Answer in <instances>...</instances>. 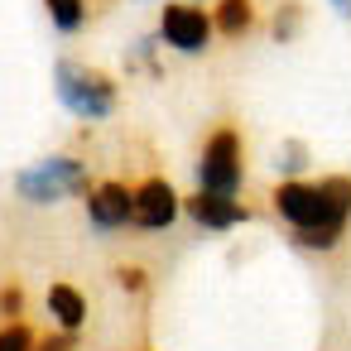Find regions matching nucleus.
Segmentation results:
<instances>
[{
  "label": "nucleus",
  "mask_w": 351,
  "mask_h": 351,
  "mask_svg": "<svg viewBox=\"0 0 351 351\" xmlns=\"http://www.w3.org/2000/svg\"><path fill=\"white\" fill-rule=\"evenodd\" d=\"M269 207L279 221H289L293 245L303 250H337L351 221V178H279L269 193Z\"/></svg>",
  "instance_id": "f257e3e1"
},
{
  "label": "nucleus",
  "mask_w": 351,
  "mask_h": 351,
  "mask_svg": "<svg viewBox=\"0 0 351 351\" xmlns=\"http://www.w3.org/2000/svg\"><path fill=\"white\" fill-rule=\"evenodd\" d=\"M97 183L87 178V164L82 159H68V154H49L29 169L15 173V193L34 207H49V202H68V197H87Z\"/></svg>",
  "instance_id": "f03ea898"
},
{
  "label": "nucleus",
  "mask_w": 351,
  "mask_h": 351,
  "mask_svg": "<svg viewBox=\"0 0 351 351\" xmlns=\"http://www.w3.org/2000/svg\"><path fill=\"white\" fill-rule=\"evenodd\" d=\"M53 92L77 121H106L116 111V82L101 68H87V63H73V58H63L53 68Z\"/></svg>",
  "instance_id": "7ed1b4c3"
},
{
  "label": "nucleus",
  "mask_w": 351,
  "mask_h": 351,
  "mask_svg": "<svg viewBox=\"0 0 351 351\" xmlns=\"http://www.w3.org/2000/svg\"><path fill=\"white\" fill-rule=\"evenodd\" d=\"M197 188L212 193H241L245 188V135L236 125H217L197 159Z\"/></svg>",
  "instance_id": "20e7f679"
},
{
  "label": "nucleus",
  "mask_w": 351,
  "mask_h": 351,
  "mask_svg": "<svg viewBox=\"0 0 351 351\" xmlns=\"http://www.w3.org/2000/svg\"><path fill=\"white\" fill-rule=\"evenodd\" d=\"M159 39L173 53H207L212 39H217L212 10H202L197 0H164V10H159Z\"/></svg>",
  "instance_id": "39448f33"
},
{
  "label": "nucleus",
  "mask_w": 351,
  "mask_h": 351,
  "mask_svg": "<svg viewBox=\"0 0 351 351\" xmlns=\"http://www.w3.org/2000/svg\"><path fill=\"white\" fill-rule=\"evenodd\" d=\"M183 212H188L202 231H231V226H245V221L255 217L236 193H212V188H197L193 197H183Z\"/></svg>",
  "instance_id": "423d86ee"
},
{
  "label": "nucleus",
  "mask_w": 351,
  "mask_h": 351,
  "mask_svg": "<svg viewBox=\"0 0 351 351\" xmlns=\"http://www.w3.org/2000/svg\"><path fill=\"white\" fill-rule=\"evenodd\" d=\"M178 212H183V197L173 193L169 178L149 173V178L135 188V226H145V231H169V226L178 221Z\"/></svg>",
  "instance_id": "0eeeda50"
},
{
  "label": "nucleus",
  "mask_w": 351,
  "mask_h": 351,
  "mask_svg": "<svg viewBox=\"0 0 351 351\" xmlns=\"http://www.w3.org/2000/svg\"><path fill=\"white\" fill-rule=\"evenodd\" d=\"M87 217L97 231H116V226H135V188L106 178L87 193Z\"/></svg>",
  "instance_id": "6e6552de"
},
{
  "label": "nucleus",
  "mask_w": 351,
  "mask_h": 351,
  "mask_svg": "<svg viewBox=\"0 0 351 351\" xmlns=\"http://www.w3.org/2000/svg\"><path fill=\"white\" fill-rule=\"evenodd\" d=\"M212 25H217L221 39H250L255 25H260V10H255V0H217Z\"/></svg>",
  "instance_id": "1a4fd4ad"
},
{
  "label": "nucleus",
  "mask_w": 351,
  "mask_h": 351,
  "mask_svg": "<svg viewBox=\"0 0 351 351\" xmlns=\"http://www.w3.org/2000/svg\"><path fill=\"white\" fill-rule=\"evenodd\" d=\"M49 313H53V322H58L63 332L87 327V298H82L73 284H53V289H49Z\"/></svg>",
  "instance_id": "9d476101"
},
{
  "label": "nucleus",
  "mask_w": 351,
  "mask_h": 351,
  "mask_svg": "<svg viewBox=\"0 0 351 351\" xmlns=\"http://www.w3.org/2000/svg\"><path fill=\"white\" fill-rule=\"evenodd\" d=\"M44 10H49V25L63 34H77L87 25V0H44Z\"/></svg>",
  "instance_id": "9b49d317"
},
{
  "label": "nucleus",
  "mask_w": 351,
  "mask_h": 351,
  "mask_svg": "<svg viewBox=\"0 0 351 351\" xmlns=\"http://www.w3.org/2000/svg\"><path fill=\"white\" fill-rule=\"evenodd\" d=\"M303 169H308V145H303V140H284L279 154H274V173H284V178H303Z\"/></svg>",
  "instance_id": "f8f14e48"
},
{
  "label": "nucleus",
  "mask_w": 351,
  "mask_h": 351,
  "mask_svg": "<svg viewBox=\"0 0 351 351\" xmlns=\"http://www.w3.org/2000/svg\"><path fill=\"white\" fill-rule=\"evenodd\" d=\"M298 29H303V5L298 0H284V5L274 10V44H289Z\"/></svg>",
  "instance_id": "ddd939ff"
},
{
  "label": "nucleus",
  "mask_w": 351,
  "mask_h": 351,
  "mask_svg": "<svg viewBox=\"0 0 351 351\" xmlns=\"http://www.w3.org/2000/svg\"><path fill=\"white\" fill-rule=\"evenodd\" d=\"M39 337L25 322H0V351H34Z\"/></svg>",
  "instance_id": "4468645a"
},
{
  "label": "nucleus",
  "mask_w": 351,
  "mask_h": 351,
  "mask_svg": "<svg viewBox=\"0 0 351 351\" xmlns=\"http://www.w3.org/2000/svg\"><path fill=\"white\" fill-rule=\"evenodd\" d=\"M20 313H25V289L20 284H0V317L20 322Z\"/></svg>",
  "instance_id": "2eb2a0df"
},
{
  "label": "nucleus",
  "mask_w": 351,
  "mask_h": 351,
  "mask_svg": "<svg viewBox=\"0 0 351 351\" xmlns=\"http://www.w3.org/2000/svg\"><path fill=\"white\" fill-rule=\"evenodd\" d=\"M116 279H121V289L145 293V269H140V265H121V269H116Z\"/></svg>",
  "instance_id": "dca6fc26"
},
{
  "label": "nucleus",
  "mask_w": 351,
  "mask_h": 351,
  "mask_svg": "<svg viewBox=\"0 0 351 351\" xmlns=\"http://www.w3.org/2000/svg\"><path fill=\"white\" fill-rule=\"evenodd\" d=\"M34 351H77V332H53V337H44Z\"/></svg>",
  "instance_id": "f3484780"
},
{
  "label": "nucleus",
  "mask_w": 351,
  "mask_h": 351,
  "mask_svg": "<svg viewBox=\"0 0 351 351\" xmlns=\"http://www.w3.org/2000/svg\"><path fill=\"white\" fill-rule=\"evenodd\" d=\"M327 5H332V10H337L341 20H351V0H327Z\"/></svg>",
  "instance_id": "a211bd4d"
}]
</instances>
